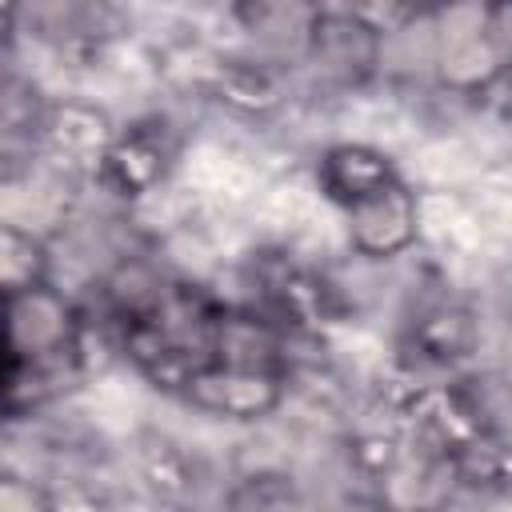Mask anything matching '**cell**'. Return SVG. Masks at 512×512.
Here are the masks:
<instances>
[{
  "label": "cell",
  "mask_w": 512,
  "mask_h": 512,
  "mask_svg": "<svg viewBox=\"0 0 512 512\" xmlns=\"http://www.w3.org/2000/svg\"><path fill=\"white\" fill-rule=\"evenodd\" d=\"M288 400V376L268 372V368H240V364H220L208 360L200 364L176 404H184L192 416L220 424V428H256L264 420H276Z\"/></svg>",
  "instance_id": "obj_1"
},
{
  "label": "cell",
  "mask_w": 512,
  "mask_h": 512,
  "mask_svg": "<svg viewBox=\"0 0 512 512\" xmlns=\"http://www.w3.org/2000/svg\"><path fill=\"white\" fill-rule=\"evenodd\" d=\"M80 336L84 304L52 280L8 296V364L80 360Z\"/></svg>",
  "instance_id": "obj_2"
},
{
  "label": "cell",
  "mask_w": 512,
  "mask_h": 512,
  "mask_svg": "<svg viewBox=\"0 0 512 512\" xmlns=\"http://www.w3.org/2000/svg\"><path fill=\"white\" fill-rule=\"evenodd\" d=\"M340 232L344 248L352 256L376 260V264H396L420 252V192L400 180L352 208L340 212Z\"/></svg>",
  "instance_id": "obj_3"
},
{
  "label": "cell",
  "mask_w": 512,
  "mask_h": 512,
  "mask_svg": "<svg viewBox=\"0 0 512 512\" xmlns=\"http://www.w3.org/2000/svg\"><path fill=\"white\" fill-rule=\"evenodd\" d=\"M120 136V116L112 108H104L100 100L88 96H60L48 104L44 124H40V156L80 172V176H96L108 148Z\"/></svg>",
  "instance_id": "obj_4"
},
{
  "label": "cell",
  "mask_w": 512,
  "mask_h": 512,
  "mask_svg": "<svg viewBox=\"0 0 512 512\" xmlns=\"http://www.w3.org/2000/svg\"><path fill=\"white\" fill-rule=\"evenodd\" d=\"M312 180L320 188V196L344 212L392 184L404 180V168L396 156L372 148V144H360V140H328L316 156H312Z\"/></svg>",
  "instance_id": "obj_5"
},
{
  "label": "cell",
  "mask_w": 512,
  "mask_h": 512,
  "mask_svg": "<svg viewBox=\"0 0 512 512\" xmlns=\"http://www.w3.org/2000/svg\"><path fill=\"white\" fill-rule=\"evenodd\" d=\"M0 276H4V296L48 284L52 280V240L0 224Z\"/></svg>",
  "instance_id": "obj_6"
},
{
  "label": "cell",
  "mask_w": 512,
  "mask_h": 512,
  "mask_svg": "<svg viewBox=\"0 0 512 512\" xmlns=\"http://www.w3.org/2000/svg\"><path fill=\"white\" fill-rule=\"evenodd\" d=\"M56 508V492L32 476L8 472L0 476V512H52Z\"/></svg>",
  "instance_id": "obj_7"
}]
</instances>
